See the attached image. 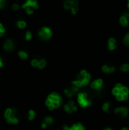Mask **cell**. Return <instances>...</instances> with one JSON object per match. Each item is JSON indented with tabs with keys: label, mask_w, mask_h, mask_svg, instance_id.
I'll list each match as a JSON object with an SVG mask.
<instances>
[{
	"label": "cell",
	"mask_w": 129,
	"mask_h": 130,
	"mask_svg": "<svg viewBox=\"0 0 129 130\" xmlns=\"http://www.w3.org/2000/svg\"><path fill=\"white\" fill-rule=\"evenodd\" d=\"M58 130H59V129H58Z\"/></svg>",
	"instance_id": "b9f144b4"
},
{
	"label": "cell",
	"mask_w": 129,
	"mask_h": 130,
	"mask_svg": "<svg viewBox=\"0 0 129 130\" xmlns=\"http://www.w3.org/2000/svg\"><path fill=\"white\" fill-rule=\"evenodd\" d=\"M2 66H3V62H2V61L1 57H0V68H1V67H2Z\"/></svg>",
	"instance_id": "74e56055"
},
{
	"label": "cell",
	"mask_w": 129,
	"mask_h": 130,
	"mask_svg": "<svg viewBox=\"0 0 129 130\" xmlns=\"http://www.w3.org/2000/svg\"><path fill=\"white\" fill-rule=\"evenodd\" d=\"M103 85V80L102 79H97V80H95L91 83L90 87L92 89H94L97 91H99L101 90V87Z\"/></svg>",
	"instance_id": "8fae6325"
},
{
	"label": "cell",
	"mask_w": 129,
	"mask_h": 130,
	"mask_svg": "<svg viewBox=\"0 0 129 130\" xmlns=\"http://www.w3.org/2000/svg\"><path fill=\"white\" fill-rule=\"evenodd\" d=\"M116 99L118 100H123V98H122V94L119 93V94L116 95Z\"/></svg>",
	"instance_id": "d6a6232c"
},
{
	"label": "cell",
	"mask_w": 129,
	"mask_h": 130,
	"mask_svg": "<svg viewBox=\"0 0 129 130\" xmlns=\"http://www.w3.org/2000/svg\"><path fill=\"white\" fill-rule=\"evenodd\" d=\"M122 98H123V100H126L128 98V94H122Z\"/></svg>",
	"instance_id": "d590c367"
},
{
	"label": "cell",
	"mask_w": 129,
	"mask_h": 130,
	"mask_svg": "<svg viewBox=\"0 0 129 130\" xmlns=\"http://www.w3.org/2000/svg\"><path fill=\"white\" fill-rule=\"evenodd\" d=\"M15 43L11 39H8L5 41V43L3 44V48L7 52H11L15 49Z\"/></svg>",
	"instance_id": "52a82bcc"
},
{
	"label": "cell",
	"mask_w": 129,
	"mask_h": 130,
	"mask_svg": "<svg viewBox=\"0 0 129 130\" xmlns=\"http://www.w3.org/2000/svg\"><path fill=\"white\" fill-rule=\"evenodd\" d=\"M123 43L129 47V33H128L123 38Z\"/></svg>",
	"instance_id": "44dd1931"
},
{
	"label": "cell",
	"mask_w": 129,
	"mask_h": 130,
	"mask_svg": "<svg viewBox=\"0 0 129 130\" xmlns=\"http://www.w3.org/2000/svg\"><path fill=\"white\" fill-rule=\"evenodd\" d=\"M127 7H128V9L129 10V0H128V5H127Z\"/></svg>",
	"instance_id": "ab89813d"
},
{
	"label": "cell",
	"mask_w": 129,
	"mask_h": 130,
	"mask_svg": "<svg viewBox=\"0 0 129 130\" xmlns=\"http://www.w3.org/2000/svg\"><path fill=\"white\" fill-rule=\"evenodd\" d=\"M115 113L116 114H119L122 117H125L128 115V110L126 107H118L115 109Z\"/></svg>",
	"instance_id": "5bb4252c"
},
{
	"label": "cell",
	"mask_w": 129,
	"mask_h": 130,
	"mask_svg": "<svg viewBox=\"0 0 129 130\" xmlns=\"http://www.w3.org/2000/svg\"><path fill=\"white\" fill-rule=\"evenodd\" d=\"M90 80V75L87 73L85 70H82L81 73L77 76V79L75 81H72V85L76 87H81L82 86H86L89 84Z\"/></svg>",
	"instance_id": "6da1fadb"
},
{
	"label": "cell",
	"mask_w": 129,
	"mask_h": 130,
	"mask_svg": "<svg viewBox=\"0 0 129 130\" xmlns=\"http://www.w3.org/2000/svg\"><path fill=\"white\" fill-rule=\"evenodd\" d=\"M128 92H129V91L128 89V87H122V89L120 90V93L122 94H128Z\"/></svg>",
	"instance_id": "484cf974"
},
{
	"label": "cell",
	"mask_w": 129,
	"mask_h": 130,
	"mask_svg": "<svg viewBox=\"0 0 129 130\" xmlns=\"http://www.w3.org/2000/svg\"><path fill=\"white\" fill-rule=\"evenodd\" d=\"M38 62H39V60L34 59V60H33L31 61V65L33 67H37V65H38Z\"/></svg>",
	"instance_id": "83f0119b"
},
{
	"label": "cell",
	"mask_w": 129,
	"mask_h": 130,
	"mask_svg": "<svg viewBox=\"0 0 129 130\" xmlns=\"http://www.w3.org/2000/svg\"><path fill=\"white\" fill-rule=\"evenodd\" d=\"M25 38H26L27 40H30L32 38V33H31V32L27 31V32L26 33V34H25Z\"/></svg>",
	"instance_id": "4316f807"
},
{
	"label": "cell",
	"mask_w": 129,
	"mask_h": 130,
	"mask_svg": "<svg viewBox=\"0 0 129 130\" xmlns=\"http://www.w3.org/2000/svg\"><path fill=\"white\" fill-rule=\"evenodd\" d=\"M34 8L35 9L38 8V2H37L36 0H27V2L22 5L23 8Z\"/></svg>",
	"instance_id": "30bf717a"
},
{
	"label": "cell",
	"mask_w": 129,
	"mask_h": 130,
	"mask_svg": "<svg viewBox=\"0 0 129 130\" xmlns=\"http://www.w3.org/2000/svg\"><path fill=\"white\" fill-rule=\"evenodd\" d=\"M5 28L3 27L2 26V24L0 23V33H5Z\"/></svg>",
	"instance_id": "836d02e7"
},
{
	"label": "cell",
	"mask_w": 129,
	"mask_h": 130,
	"mask_svg": "<svg viewBox=\"0 0 129 130\" xmlns=\"http://www.w3.org/2000/svg\"><path fill=\"white\" fill-rule=\"evenodd\" d=\"M11 113H12V109L11 108H8L7 110H5V114H4V116H5V119L9 118V117L11 116Z\"/></svg>",
	"instance_id": "cb8c5ba5"
},
{
	"label": "cell",
	"mask_w": 129,
	"mask_h": 130,
	"mask_svg": "<svg viewBox=\"0 0 129 130\" xmlns=\"http://www.w3.org/2000/svg\"><path fill=\"white\" fill-rule=\"evenodd\" d=\"M63 129L64 130H85V128L83 126L81 123H76V124L72 125L71 127L67 126V125H64Z\"/></svg>",
	"instance_id": "7c38bea8"
},
{
	"label": "cell",
	"mask_w": 129,
	"mask_h": 130,
	"mask_svg": "<svg viewBox=\"0 0 129 130\" xmlns=\"http://www.w3.org/2000/svg\"><path fill=\"white\" fill-rule=\"evenodd\" d=\"M11 8H12V9H13L14 11H18V10L19 9V5H18V4L15 3V4H13V5H12Z\"/></svg>",
	"instance_id": "f546056e"
},
{
	"label": "cell",
	"mask_w": 129,
	"mask_h": 130,
	"mask_svg": "<svg viewBox=\"0 0 129 130\" xmlns=\"http://www.w3.org/2000/svg\"><path fill=\"white\" fill-rule=\"evenodd\" d=\"M16 25H17V27L21 28V29H24V27H26V22H24V21H18L17 22H16Z\"/></svg>",
	"instance_id": "ac0fdd59"
},
{
	"label": "cell",
	"mask_w": 129,
	"mask_h": 130,
	"mask_svg": "<svg viewBox=\"0 0 129 130\" xmlns=\"http://www.w3.org/2000/svg\"><path fill=\"white\" fill-rule=\"evenodd\" d=\"M18 56L21 59H22V60H26V59L28 58V54L24 51H20L18 53Z\"/></svg>",
	"instance_id": "ffe728a7"
},
{
	"label": "cell",
	"mask_w": 129,
	"mask_h": 130,
	"mask_svg": "<svg viewBox=\"0 0 129 130\" xmlns=\"http://www.w3.org/2000/svg\"><path fill=\"white\" fill-rule=\"evenodd\" d=\"M16 114H17V111H16L15 109H12V113L11 116L7 118V122L9 123H13V124H17L18 123V119L16 116Z\"/></svg>",
	"instance_id": "9c48e42d"
},
{
	"label": "cell",
	"mask_w": 129,
	"mask_h": 130,
	"mask_svg": "<svg viewBox=\"0 0 129 130\" xmlns=\"http://www.w3.org/2000/svg\"><path fill=\"white\" fill-rule=\"evenodd\" d=\"M116 43H117V41H116L115 38L114 37H110V38L108 40V45H107V48L109 50L112 51V50H114L116 48Z\"/></svg>",
	"instance_id": "4fadbf2b"
},
{
	"label": "cell",
	"mask_w": 129,
	"mask_h": 130,
	"mask_svg": "<svg viewBox=\"0 0 129 130\" xmlns=\"http://www.w3.org/2000/svg\"><path fill=\"white\" fill-rule=\"evenodd\" d=\"M46 126H47V125L45 123H43L42 125H41V127H42L43 129H46Z\"/></svg>",
	"instance_id": "8d00e7d4"
},
{
	"label": "cell",
	"mask_w": 129,
	"mask_h": 130,
	"mask_svg": "<svg viewBox=\"0 0 129 130\" xmlns=\"http://www.w3.org/2000/svg\"><path fill=\"white\" fill-rule=\"evenodd\" d=\"M122 130H129V128H128V127H125V128H123Z\"/></svg>",
	"instance_id": "f35d334b"
},
{
	"label": "cell",
	"mask_w": 129,
	"mask_h": 130,
	"mask_svg": "<svg viewBox=\"0 0 129 130\" xmlns=\"http://www.w3.org/2000/svg\"><path fill=\"white\" fill-rule=\"evenodd\" d=\"M72 7V0H66L64 2V8L65 9H71Z\"/></svg>",
	"instance_id": "2e32d148"
},
{
	"label": "cell",
	"mask_w": 129,
	"mask_h": 130,
	"mask_svg": "<svg viewBox=\"0 0 129 130\" xmlns=\"http://www.w3.org/2000/svg\"><path fill=\"white\" fill-rule=\"evenodd\" d=\"M53 122H54L53 118H52V117H51V116H46V117H45V118H44V123L46 124L47 125L52 124Z\"/></svg>",
	"instance_id": "e0dca14e"
},
{
	"label": "cell",
	"mask_w": 129,
	"mask_h": 130,
	"mask_svg": "<svg viewBox=\"0 0 129 130\" xmlns=\"http://www.w3.org/2000/svg\"><path fill=\"white\" fill-rule=\"evenodd\" d=\"M122 87H123V86H122V84H117V85H115V87H116V88H118V89H119V90L122 89Z\"/></svg>",
	"instance_id": "e575fe53"
},
{
	"label": "cell",
	"mask_w": 129,
	"mask_h": 130,
	"mask_svg": "<svg viewBox=\"0 0 129 130\" xmlns=\"http://www.w3.org/2000/svg\"><path fill=\"white\" fill-rule=\"evenodd\" d=\"M77 102L81 107H87L91 105V101L89 100L88 96L84 92L79 93L77 95Z\"/></svg>",
	"instance_id": "3957f363"
},
{
	"label": "cell",
	"mask_w": 129,
	"mask_h": 130,
	"mask_svg": "<svg viewBox=\"0 0 129 130\" xmlns=\"http://www.w3.org/2000/svg\"><path fill=\"white\" fill-rule=\"evenodd\" d=\"M119 24L122 27H127L129 25V12H124L119 18Z\"/></svg>",
	"instance_id": "8992f818"
},
{
	"label": "cell",
	"mask_w": 129,
	"mask_h": 130,
	"mask_svg": "<svg viewBox=\"0 0 129 130\" xmlns=\"http://www.w3.org/2000/svg\"><path fill=\"white\" fill-rule=\"evenodd\" d=\"M47 99L49 100H50L52 103H59V104H62V98L61 96L57 94V93H55V92H53L51 94H49L48 96Z\"/></svg>",
	"instance_id": "5b68a950"
},
{
	"label": "cell",
	"mask_w": 129,
	"mask_h": 130,
	"mask_svg": "<svg viewBox=\"0 0 129 130\" xmlns=\"http://www.w3.org/2000/svg\"><path fill=\"white\" fill-rule=\"evenodd\" d=\"M25 10H26V12L27 15H32L33 13H34V11H33L32 8H25Z\"/></svg>",
	"instance_id": "f1b7e54d"
},
{
	"label": "cell",
	"mask_w": 129,
	"mask_h": 130,
	"mask_svg": "<svg viewBox=\"0 0 129 130\" xmlns=\"http://www.w3.org/2000/svg\"><path fill=\"white\" fill-rule=\"evenodd\" d=\"M104 130H112L111 129H109V128H107V129H105Z\"/></svg>",
	"instance_id": "60d3db41"
},
{
	"label": "cell",
	"mask_w": 129,
	"mask_h": 130,
	"mask_svg": "<svg viewBox=\"0 0 129 130\" xmlns=\"http://www.w3.org/2000/svg\"><path fill=\"white\" fill-rule=\"evenodd\" d=\"M115 70V68L114 66H108L106 65H103L102 67V71L103 72H106V73H112L114 72Z\"/></svg>",
	"instance_id": "9a60e30c"
},
{
	"label": "cell",
	"mask_w": 129,
	"mask_h": 130,
	"mask_svg": "<svg viewBox=\"0 0 129 130\" xmlns=\"http://www.w3.org/2000/svg\"><path fill=\"white\" fill-rule=\"evenodd\" d=\"M78 91V87H76L75 85H72L71 87H68L65 90V95L68 98H72L73 96Z\"/></svg>",
	"instance_id": "ba28073f"
},
{
	"label": "cell",
	"mask_w": 129,
	"mask_h": 130,
	"mask_svg": "<svg viewBox=\"0 0 129 130\" xmlns=\"http://www.w3.org/2000/svg\"><path fill=\"white\" fill-rule=\"evenodd\" d=\"M46 62L45 60H39L38 62V65H37V67L40 69H43V68H45V66H46Z\"/></svg>",
	"instance_id": "d6986e66"
},
{
	"label": "cell",
	"mask_w": 129,
	"mask_h": 130,
	"mask_svg": "<svg viewBox=\"0 0 129 130\" xmlns=\"http://www.w3.org/2000/svg\"><path fill=\"white\" fill-rule=\"evenodd\" d=\"M109 103H105L103 106V110L105 112L109 113Z\"/></svg>",
	"instance_id": "d4e9b609"
},
{
	"label": "cell",
	"mask_w": 129,
	"mask_h": 130,
	"mask_svg": "<svg viewBox=\"0 0 129 130\" xmlns=\"http://www.w3.org/2000/svg\"><path fill=\"white\" fill-rule=\"evenodd\" d=\"M36 116V114L34 110H30L28 113V119L29 120H33Z\"/></svg>",
	"instance_id": "7402d4cb"
},
{
	"label": "cell",
	"mask_w": 129,
	"mask_h": 130,
	"mask_svg": "<svg viewBox=\"0 0 129 130\" xmlns=\"http://www.w3.org/2000/svg\"><path fill=\"white\" fill-rule=\"evenodd\" d=\"M64 110L68 114H72V113L76 111L77 110V107L75 106V103L73 100H69L68 103H66L64 106Z\"/></svg>",
	"instance_id": "277c9868"
},
{
	"label": "cell",
	"mask_w": 129,
	"mask_h": 130,
	"mask_svg": "<svg viewBox=\"0 0 129 130\" xmlns=\"http://www.w3.org/2000/svg\"><path fill=\"white\" fill-rule=\"evenodd\" d=\"M120 93V90L116 88V87H115V88H113V90H112V94H113L114 95H117Z\"/></svg>",
	"instance_id": "1f68e13d"
},
{
	"label": "cell",
	"mask_w": 129,
	"mask_h": 130,
	"mask_svg": "<svg viewBox=\"0 0 129 130\" xmlns=\"http://www.w3.org/2000/svg\"><path fill=\"white\" fill-rule=\"evenodd\" d=\"M121 70L122 72H128L129 71V63H125L121 65Z\"/></svg>",
	"instance_id": "603a6c76"
},
{
	"label": "cell",
	"mask_w": 129,
	"mask_h": 130,
	"mask_svg": "<svg viewBox=\"0 0 129 130\" xmlns=\"http://www.w3.org/2000/svg\"><path fill=\"white\" fill-rule=\"evenodd\" d=\"M5 0H0V9H2L5 7Z\"/></svg>",
	"instance_id": "4dcf8cb0"
},
{
	"label": "cell",
	"mask_w": 129,
	"mask_h": 130,
	"mask_svg": "<svg viewBox=\"0 0 129 130\" xmlns=\"http://www.w3.org/2000/svg\"><path fill=\"white\" fill-rule=\"evenodd\" d=\"M38 36L40 39L43 41H47L51 38L52 36V32L50 28L47 27H43L41 28L38 32Z\"/></svg>",
	"instance_id": "7a4b0ae2"
}]
</instances>
